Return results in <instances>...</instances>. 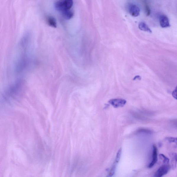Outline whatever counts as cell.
<instances>
[{"mask_svg": "<svg viewBox=\"0 0 177 177\" xmlns=\"http://www.w3.org/2000/svg\"><path fill=\"white\" fill-rule=\"evenodd\" d=\"M74 4L72 0L58 1L54 3V7L58 11L62 12L70 9Z\"/></svg>", "mask_w": 177, "mask_h": 177, "instance_id": "1", "label": "cell"}, {"mask_svg": "<svg viewBox=\"0 0 177 177\" xmlns=\"http://www.w3.org/2000/svg\"><path fill=\"white\" fill-rule=\"evenodd\" d=\"M170 166L168 164H164L159 168L154 174V177H162L167 174L170 169Z\"/></svg>", "mask_w": 177, "mask_h": 177, "instance_id": "2", "label": "cell"}, {"mask_svg": "<svg viewBox=\"0 0 177 177\" xmlns=\"http://www.w3.org/2000/svg\"><path fill=\"white\" fill-rule=\"evenodd\" d=\"M109 103L113 107L117 108L123 107L126 103V101L123 99H115L111 100Z\"/></svg>", "mask_w": 177, "mask_h": 177, "instance_id": "3", "label": "cell"}, {"mask_svg": "<svg viewBox=\"0 0 177 177\" xmlns=\"http://www.w3.org/2000/svg\"><path fill=\"white\" fill-rule=\"evenodd\" d=\"M129 11L132 16L137 17L139 15L140 9L137 5L135 4H131L129 6Z\"/></svg>", "mask_w": 177, "mask_h": 177, "instance_id": "4", "label": "cell"}, {"mask_svg": "<svg viewBox=\"0 0 177 177\" xmlns=\"http://www.w3.org/2000/svg\"><path fill=\"white\" fill-rule=\"evenodd\" d=\"M160 25L162 28L170 27V24L169 20L168 17L165 15H162L160 17Z\"/></svg>", "mask_w": 177, "mask_h": 177, "instance_id": "5", "label": "cell"}, {"mask_svg": "<svg viewBox=\"0 0 177 177\" xmlns=\"http://www.w3.org/2000/svg\"><path fill=\"white\" fill-rule=\"evenodd\" d=\"M157 161V150L155 145L153 146V151H152V161L148 165V168H151L156 164Z\"/></svg>", "mask_w": 177, "mask_h": 177, "instance_id": "6", "label": "cell"}, {"mask_svg": "<svg viewBox=\"0 0 177 177\" xmlns=\"http://www.w3.org/2000/svg\"><path fill=\"white\" fill-rule=\"evenodd\" d=\"M46 21L48 25L52 27L56 28L57 27V22L56 20L54 17L51 16H48L46 18Z\"/></svg>", "mask_w": 177, "mask_h": 177, "instance_id": "7", "label": "cell"}, {"mask_svg": "<svg viewBox=\"0 0 177 177\" xmlns=\"http://www.w3.org/2000/svg\"><path fill=\"white\" fill-rule=\"evenodd\" d=\"M138 27L140 30H143V31L149 32L150 33H152L151 30L148 27L145 22L143 21L140 22L138 25Z\"/></svg>", "mask_w": 177, "mask_h": 177, "instance_id": "8", "label": "cell"}, {"mask_svg": "<svg viewBox=\"0 0 177 177\" xmlns=\"http://www.w3.org/2000/svg\"><path fill=\"white\" fill-rule=\"evenodd\" d=\"M61 13L63 17L66 20L72 19L74 15V12L71 9L61 12Z\"/></svg>", "mask_w": 177, "mask_h": 177, "instance_id": "9", "label": "cell"}, {"mask_svg": "<svg viewBox=\"0 0 177 177\" xmlns=\"http://www.w3.org/2000/svg\"><path fill=\"white\" fill-rule=\"evenodd\" d=\"M170 156L171 160V164L172 168H176L177 163V154L172 153L170 154Z\"/></svg>", "mask_w": 177, "mask_h": 177, "instance_id": "10", "label": "cell"}, {"mask_svg": "<svg viewBox=\"0 0 177 177\" xmlns=\"http://www.w3.org/2000/svg\"><path fill=\"white\" fill-rule=\"evenodd\" d=\"M160 157L162 160L164 164H168L169 163V159L167 157L165 156L163 154H160Z\"/></svg>", "mask_w": 177, "mask_h": 177, "instance_id": "11", "label": "cell"}, {"mask_svg": "<svg viewBox=\"0 0 177 177\" xmlns=\"http://www.w3.org/2000/svg\"><path fill=\"white\" fill-rule=\"evenodd\" d=\"M144 9H145L146 15L149 16L150 13V10L149 5H148V4L146 3H144Z\"/></svg>", "mask_w": 177, "mask_h": 177, "instance_id": "12", "label": "cell"}, {"mask_svg": "<svg viewBox=\"0 0 177 177\" xmlns=\"http://www.w3.org/2000/svg\"><path fill=\"white\" fill-rule=\"evenodd\" d=\"M172 95L173 97L175 99L177 100V86L175 88L174 90L172 93Z\"/></svg>", "mask_w": 177, "mask_h": 177, "instance_id": "13", "label": "cell"}, {"mask_svg": "<svg viewBox=\"0 0 177 177\" xmlns=\"http://www.w3.org/2000/svg\"><path fill=\"white\" fill-rule=\"evenodd\" d=\"M121 150H119L118 152V153L117 155L116 158V161L117 163L119 161L120 158V156H121Z\"/></svg>", "mask_w": 177, "mask_h": 177, "instance_id": "14", "label": "cell"}, {"mask_svg": "<svg viewBox=\"0 0 177 177\" xmlns=\"http://www.w3.org/2000/svg\"><path fill=\"white\" fill-rule=\"evenodd\" d=\"M169 141L170 142H176L177 144V138H176V139H174V138H170V139H169Z\"/></svg>", "mask_w": 177, "mask_h": 177, "instance_id": "15", "label": "cell"}]
</instances>
